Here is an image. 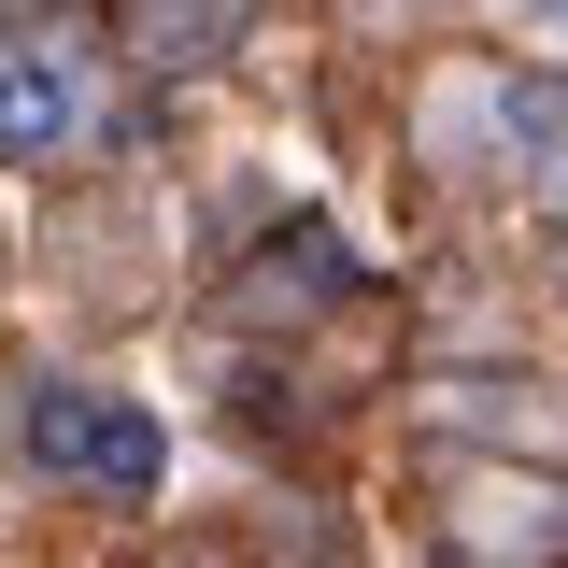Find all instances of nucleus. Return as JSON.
Here are the masks:
<instances>
[{
  "instance_id": "obj_1",
  "label": "nucleus",
  "mask_w": 568,
  "mask_h": 568,
  "mask_svg": "<svg viewBox=\"0 0 568 568\" xmlns=\"http://www.w3.org/2000/svg\"><path fill=\"white\" fill-rule=\"evenodd\" d=\"M14 440H29L43 484H85V497H156L171 484V426L142 398H114V384H29Z\"/></svg>"
},
{
  "instance_id": "obj_2",
  "label": "nucleus",
  "mask_w": 568,
  "mask_h": 568,
  "mask_svg": "<svg viewBox=\"0 0 568 568\" xmlns=\"http://www.w3.org/2000/svg\"><path fill=\"white\" fill-rule=\"evenodd\" d=\"M71 142H85V58L71 43H0V156L43 171Z\"/></svg>"
},
{
  "instance_id": "obj_3",
  "label": "nucleus",
  "mask_w": 568,
  "mask_h": 568,
  "mask_svg": "<svg viewBox=\"0 0 568 568\" xmlns=\"http://www.w3.org/2000/svg\"><path fill=\"white\" fill-rule=\"evenodd\" d=\"M129 43L156 71H213L227 43H242V0H129Z\"/></svg>"
},
{
  "instance_id": "obj_4",
  "label": "nucleus",
  "mask_w": 568,
  "mask_h": 568,
  "mask_svg": "<svg viewBox=\"0 0 568 568\" xmlns=\"http://www.w3.org/2000/svg\"><path fill=\"white\" fill-rule=\"evenodd\" d=\"M497 129H511V156L568 200V71H511V85H497Z\"/></svg>"
},
{
  "instance_id": "obj_5",
  "label": "nucleus",
  "mask_w": 568,
  "mask_h": 568,
  "mask_svg": "<svg viewBox=\"0 0 568 568\" xmlns=\"http://www.w3.org/2000/svg\"><path fill=\"white\" fill-rule=\"evenodd\" d=\"M511 14H526V29H568V0H511Z\"/></svg>"
}]
</instances>
